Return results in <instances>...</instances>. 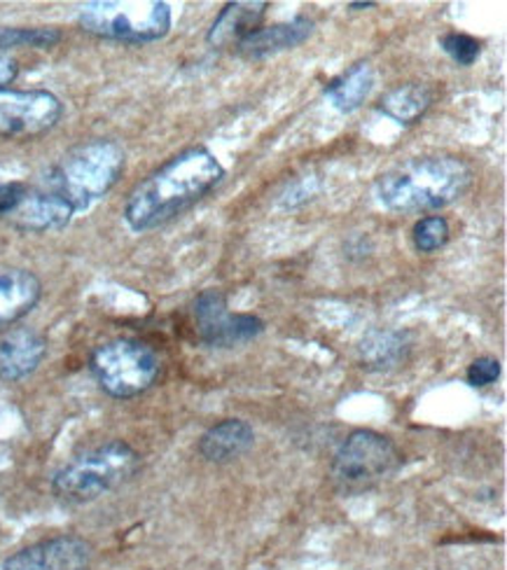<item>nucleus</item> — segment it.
I'll return each mask as SVG.
<instances>
[{
  "instance_id": "39448f33",
  "label": "nucleus",
  "mask_w": 507,
  "mask_h": 570,
  "mask_svg": "<svg viewBox=\"0 0 507 570\" xmlns=\"http://www.w3.org/2000/svg\"><path fill=\"white\" fill-rule=\"evenodd\" d=\"M402 465L400 449L381 433L353 431L330 463V482L340 495L370 493L389 482Z\"/></svg>"
},
{
  "instance_id": "a878e982",
  "label": "nucleus",
  "mask_w": 507,
  "mask_h": 570,
  "mask_svg": "<svg viewBox=\"0 0 507 570\" xmlns=\"http://www.w3.org/2000/svg\"><path fill=\"white\" fill-rule=\"evenodd\" d=\"M377 3H351L349 6V10H370V8H374Z\"/></svg>"
},
{
  "instance_id": "20e7f679",
  "label": "nucleus",
  "mask_w": 507,
  "mask_h": 570,
  "mask_svg": "<svg viewBox=\"0 0 507 570\" xmlns=\"http://www.w3.org/2000/svg\"><path fill=\"white\" fill-rule=\"evenodd\" d=\"M138 463L136 449L127 442H106L64 465L55 474L52 493L66 505L91 503L129 482Z\"/></svg>"
},
{
  "instance_id": "0eeeda50",
  "label": "nucleus",
  "mask_w": 507,
  "mask_h": 570,
  "mask_svg": "<svg viewBox=\"0 0 507 570\" xmlns=\"http://www.w3.org/2000/svg\"><path fill=\"white\" fill-rule=\"evenodd\" d=\"M91 374L99 386L117 400H127L153 389L162 363L159 355L138 340H113L91 353Z\"/></svg>"
},
{
  "instance_id": "f257e3e1",
  "label": "nucleus",
  "mask_w": 507,
  "mask_h": 570,
  "mask_svg": "<svg viewBox=\"0 0 507 570\" xmlns=\"http://www.w3.org/2000/svg\"><path fill=\"white\" fill-rule=\"evenodd\" d=\"M223 178V164L211 150L187 148L131 189L125 218L136 232L155 229L195 206Z\"/></svg>"
},
{
  "instance_id": "5701e85b",
  "label": "nucleus",
  "mask_w": 507,
  "mask_h": 570,
  "mask_svg": "<svg viewBox=\"0 0 507 570\" xmlns=\"http://www.w3.org/2000/svg\"><path fill=\"white\" fill-rule=\"evenodd\" d=\"M498 376H500V363L496 358H489V355H485V358L472 361L468 372H466L468 384L475 386V389L491 386Z\"/></svg>"
},
{
  "instance_id": "423d86ee",
  "label": "nucleus",
  "mask_w": 507,
  "mask_h": 570,
  "mask_svg": "<svg viewBox=\"0 0 507 570\" xmlns=\"http://www.w3.org/2000/svg\"><path fill=\"white\" fill-rule=\"evenodd\" d=\"M78 23L96 38L143 45L172 31V8L162 0H94L82 6Z\"/></svg>"
},
{
  "instance_id": "6e6552de",
  "label": "nucleus",
  "mask_w": 507,
  "mask_h": 570,
  "mask_svg": "<svg viewBox=\"0 0 507 570\" xmlns=\"http://www.w3.org/2000/svg\"><path fill=\"white\" fill-rule=\"evenodd\" d=\"M64 106L45 89H0V136L36 138L57 127Z\"/></svg>"
},
{
  "instance_id": "393cba45",
  "label": "nucleus",
  "mask_w": 507,
  "mask_h": 570,
  "mask_svg": "<svg viewBox=\"0 0 507 570\" xmlns=\"http://www.w3.org/2000/svg\"><path fill=\"white\" fill-rule=\"evenodd\" d=\"M19 73V66L14 59L10 57H3L0 55V89H3L6 85H10Z\"/></svg>"
},
{
  "instance_id": "4be33fe9",
  "label": "nucleus",
  "mask_w": 507,
  "mask_h": 570,
  "mask_svg": "<svg viewBox=\"0 0 507 570\" xmlns=\"http://www.w3.org/2000/svg\"><path fill=\"white\" fill-rule=\"evenodd\" d=\"M440 45L458 66H472L481 52V45L472 36H466V33H447L440 40Z\"/></svg>"
},
{
  "instance_id": "4468645a",
  "label": "nucleus",
  "mask_w": 507,
  "mask_h": 570,
  "mask_svg": "<svg viewBox=\"0 0 507 570\" xmlns=\"http://www.w3.org/2000/svg\"><path fill=\"white\" fill-rule=\"evenodd\" d=\"M255 433L253 428L241 419H225L211 425L199 440V454L208 463H232L241 459L253 446Z\"/></svg>"
},
{
  "instance_id": "412c9836",
  "label": "nucleus",
  "mask_w": 507,
  "mask_h": 570,
  "mask_svg": "<svg viewBox=\"0 0 507 570\" xmlns=\"http://www.w3.org/2000/svg\"><path fill=\"white\" fill-rule=\"evenodd\" d=\"M61 40L57 29H0V52L12 47H52Z\"/></svg>"
},
{
  "instance_id": "2eb2a0df",
  "label": "nucleus",
  "mask_w": 507,
  "mask_h": 570,
  "mask_svg": "<svg viewBox=\"0 0 507 570\" xmlns=\"http://www.w3.org/2000/svg\"><path fill=\"white\" fill-rule=\"evenodd\" d=\"M42 283L27 269H0V327L27 316L40 302Z\"/></svg>"
},
{
  "instance_id": "6ab92c4d",
  "label": "nucleus",
  "mask_w": 507,
  "mask_h": 570,
  "mask_svg": "<svg viewBox=\"0 0 507 570\" xmlns=\"http://www.w3.org/2000/svg\"><path fill=\"white\" fill-rule=\"evenodd\" d=\"M404 335L402 332H372V335L360 344V358L368 367L389 370L404 358Z\"/></svg>"
},
{
  "instance_id": "a211bd4d",
  "label": "nucleus",
  "mask_w": 507,
  "mask_h": 570,
  "mask_svg": "<svg viewBox=\"0 0 507 570\" xmlns=\"http://www.w3.org/2000/svg\"><path fill=\"white\" fill-rule=\"evenodd\" d=\"M430 104H432L430 87L421 82H409L386 94V97L379 101V110L383 115H389L398 125H415L419 117L426 115Z\"/></svg>"
},
{
  "instance_id": "f8f14e48",
  "label": "nucleus",
  "mask_w": 507,
  "mask_h": 570,
  "mask_svg": "<svg viewBox=\"0 0 507 570\" xmlns=\"http://www.w3.org/2000/svg\"><path fill=\"white\" fill-rule=\"evenodd\" d=\"M47 355V342L31 327H12L0 335V379L19 382L33 374Z\"/></svg>"
},
{
  "instance_id": "ddd939ff",
  "label": "nucleus",
  "mask_w": 507,
  "mask_h": 570,
  "mask_svg": "<svg viewBox=\"0 0 507 570\" xmlns=\"http://www.w3.org/2000/svg\"><path fill=\"white\" fill-rule=\"evenodd\" d=\"M311 33L313 21L306 17L272 23V27H260L236 45V55L248 61H260L285 50H295Z\"/></svg>"
},
{
  "instance_id": "f03ea898",
  "label": "nucleus",
  "mask_w": 507,
  "mask_h": 570,
  "mask_svg": "<svg viewBox=\"0 0 507 570\" xmlns=\"http://www.w3.org/2000/svg\"><path fill=\"white\" fill-rule=\"evenodd\" d=\"M472 185V169L458 157H417L393 166L377 180V199L396 213L440 210L461 199Z\"/></svg>"
},
{
  "instance_id": "dca6fc26",
  "label": "nucleus",
  "mask_w": 507,
  "mask_h": 570,
  "mask_svg": "<svg viewBox=\"0 0 507 570\" xmlns=\"http://www.w3.org/2000/svg\"><path fill=\"white\" fill-rule=\"evenodd\" d=\"M270 3H227L223 12L215 17L208 29V45L223 50V47L238 45L248 33L260 29V21L267 12Z\"/></svg>"
},
{
  "instance_id": "9b49d317",
  "label": "nucleus",
  "mask_w": 507,
  "mask_h": 570,
  "mask_svg": "<svg viewBox=\"0 0 507 570\" xmlns=\"http://www.w3.org/2000/svg\"><path fill=\"white\" fill-rule=\"evenodd\" d=\"M72 213L76 210H72L61 197L47 193L42 187L23 185L21 195L14 208L6 216V220L21 232L42 234L64 229L70 223Z\"/></svg>"
},
{
  "instance_id": "aec40b11",
  "label": "nucleus",
  "mask_w": 507,
  "mask_h": 570,
  "mask_svg": "<svg viewBox=\"0 0 507 570\" xmlns=\"http://www.w3.org/2000/svg\"><path fill=\"white\" fill-rule=\"evenodd\" d=\"M449 223L442 216H430V218H421L415 225L412 239L417 250L421 253H435L447 246L449 242Z\"/></svg>"
},
{
  "instance_id": "b1692460",
  "label": "nucleus",
  "mask_w": 507,
  "mask_h": 570,
  "mask_svg": "<svg viewBox=\"0 0 507 570\" xmlns=\"http://www.w3.org/2000/svg\"><path fill=\"white\" fill-rule=\"evenodd\" d=\"M23 185L21 183H0V218H6L14 208Z\"/></svg>"
},
{
  "instance_id": "7ed1b4c3",
  "label": "nucleus",
  "mask_w": 507,
  "mask_h": 570,
  "mask_svg": "<svg viewBox=\"0 0 507 570\" xmlns=\"http://www.w3.org/2000/svg\"><path fill=\"white\" fill-rule=\"evenodd\" d=\"M125 171V150L115 140L96 138L70 148L47 176L42 189L61 197L72 210H87L106 197Z\"/></svg>"
},
{
  "instance_id": "1a4fd4ad",
  "label": "nucleus",
  "mask_w": 507,
  "mask_h": 570,
  "mask_svg": "<svg viewBox=\"0 0 507 570\" xmlns=\"http://www.w3.org/2000/svg\"><path fill=\"white\" fill-rule=\"evenodd\" d=\"M199 340L213 348L246 344L264 332V323L251 314H232L221 291H204L195 302Z\"/></svg>"
},
{
  "instance_id": "9d476101",
  "label": "nucleus",
  "mask_w": 507,
  "mask_h": 570,
  "mask_svg": "<svg viewBox=\"0 0 507 570\" xmlns=\"http://www.w3.org/2000/svg\"><path fill=\"white\" fill-rule=\"evenodd\" d=\"M94 548L80 535H59L19 550L0 570H89Z\"/></svg>"
},
{
  "instance_id": "f3484780",
  "label": "nucleus",
  "mask_w": 507,
  "mask_h": 570,
  "mask_svg": "<svg viewBox=\"0 0 507 570\" xmlns=\"http://www.w3.org/2000/svg\"><path fill=\"white\" fill-rule=\"evenodd\" d=\"M372 89H374L372 63L358 61L349 70H344L340 78L330 80V85L325 87V97L340 112H353L368 101Z\"/></svg>"
}]
</instances>
